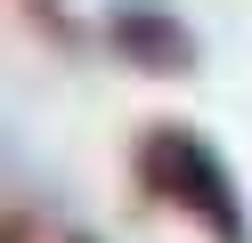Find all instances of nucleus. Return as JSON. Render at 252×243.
<instances>
[{
	"mask_svg": "<svg viewBox=\"0 0 252 243\" xmlns=\"http://www.w3.org/2000/svg\"><path fill=\"white\" fill-rule=\"evenodd\" d=\"M130 178L147 203L195 219L212 243H252V219H244V187L236 170L220 162V146L203 138L195 122H147L130 146Z\"/></svg>",
	"mask_w": 252,
	"mask_h": 243,
	"instance_id": "nucleus-1",
	"label": "nucleus"
},
{
	"mask_svg": "<svg viewBox=\"0 0 252 243\" xmlns=\"http://www.w3.org/2000/svg\"><path fill=\"white\" fill-rule=\"evenodd\" d=\"M106 49H114L122 65H138V73H195L203 65L195 32H187L163 0H114V8H106Z\"/></svg>",
	"mask_w": 252,
	"mask_h": 243,
	"instance_id": "nucleus-2",
	"label": "nucleus"
},
{
	"mask_svg": "<svg viewBox=\"0 0 252 243\" xmlns=\"http://www.w3.org/2000/svg\"><path fill=\"white\" fill-rule=\"evenodd\" d=\"M25 8H33V25H41V32H49V41H65V49H73V41H82V32H73V25H65V0H25Z\"/></svg>",
	"mask_w": 252,
	"mask_h": 243,
	"instance_id": "nucleus-3",
	"label": "nucleus"
}]
</instances>
